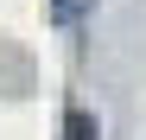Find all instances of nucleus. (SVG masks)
I'll return each mask as SVG.
<instances>
[{
    "instance_id": "obj_1",
    "label": "nucleus",
    "mask_w": 146,
    "mask_h": 140,
    "mask_svg": "<svg viewBox=\"0 0 146 140\" xmlns=\"http://www.w3.org/2000/svg\"><path fill=\"white\" fill-rule=\"evenodd\" d=\"M64 140H102L95 115H89V108H70V115H64Z\"/></svg>"
},
{
    "instance_id": "obj_2",
    "label": "nucleus",
    "mask_w": 146,
    "mask_h": 140,
    "mask_svg": "<svg viewBox=\"0 0 146 140\" xmlns=\"http://www.w3.org/2000/svg\"><path fill=\"white\" fill-rule=\"evenodd\" d=\"M89 7H95V0H51V19H57V26H76Z\"/></svg>"
}]
</instances>
